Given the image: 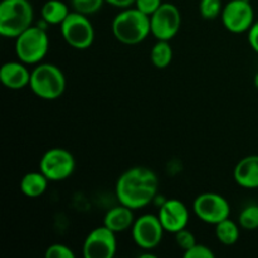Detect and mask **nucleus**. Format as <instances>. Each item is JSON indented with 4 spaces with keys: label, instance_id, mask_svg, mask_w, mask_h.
I'll return each mask as SVG.
<instances>
[{
    "label": "nucleus",
    "instance_id": "nucleus-1",
    "mask_svg": "<svg viewBox=\"0 0 258 258\" xmlns=\"http://www.w3.org/2000/svg\"><path fill=\"white\" fill-rule=\"evenodd\" d=\"M159 189L158 175L146 166H134L123 171L116 181V198L128 208L140 209L155 199Z\"/></svg>",
    "mask_w": 258,
    "mask_h": 258
},
{
    "label": "nucleus",
    "instance_id": "nucleus-2",
    "mask_svg": "<svg viewBox=\"0 0 258 258\" xmlns=\"http://www.w3.org/2000/svg\"><path fill=\"white\" fill-rule=\"evenodd\" d=\"M112 33L122 44L135 45L151 34L150 17L138 8H125L112 20Z\"/></svg>",
    "mask_w": 258,
    "mask_h": 258
},
{
    "label": "nucleus",
    "instance_id": "nucleus-3",
    "mask_svg": "<svg viewBox=\"0 0 258 258\" xmlns=\"http://www.w3.org/2000/svg\"><path fill=\"white\" fill-rule=\"evenodd\" d=\"M34 10L29 0H2L0 3V34L17 38L33 25Z\"/></svg>",
    "mask_w": 258,
    "mask_h": 258
},
{
    "label": "nucleus",
    "instance_id": "nucleus-4",
    "mask_svg": "<svg viewBox=\"0 0 258 258\" xmlns=\"http://www.w3.org/2000/svg\"><path fill=\"white\" fill-rule=\"evenodd\" d=\"M66 85L64 73L52 63H38L30 73V90L42 100L59 98L64 93Z\"/></svg>",
    "mask_w": 258,
    "mask_h": 258
},
{
    "label": "nucleus",
    "instance_id": "nucleus-5",
    "mask_svg": "<svg viewBox=\"0 0 258 258\" xmlns=\"http://www.w3.org/2000/svg\"><path fill=\"white\" fill-rule=\"evenodd\" d=\"M49 49V38L45 28L32 25L15 38V54L25 64H38Z\"/></svg>",
    "mask_w": 258,
    "mask_h": 258
},
{
    "label": "nucleus",
    "instance_id": "nucleus-6",
    "mask_svg": "<svg viewBox=\"0 0 258 258\" xmlns=\"http://www.w3.org/2000/svg\"><path fill=\"white\" fill-rule=\"evenodd\" d=\"M60 33L66 43L78 50L88 49L95 42V28L91 20L75 10L60 24Z\"/></svg>",
    "mask_w": 258,
    "mask_h": 258
},
{
    "label": "nucleus",
    "instance_id": "nucleus-7",
    "mask_svg": "<svg viewBox=\"0 0 258 258\" xmlns=\"http://www.w3.org/2000/svg\"><path fill=\"white\" fill-rule=\"evenodd\" d=\"M76 169L75 156L63 148L45 151L39 161V170L49 181H62L70 178Z\"/></svg>",
    "mask_w": 258,
    "mask_h": 258
},
{
    "label": "nucleus",
    "instance_id": "nucleus-8",
    "mask_svg": "<svg viewBox=\"0 0 258 258\" xmlns=\"http://www.w3.org/2000/svg\"><path fill=\"white\" fill-rule=\"evenodd\" d=\"M193 212L197 218L207 224H218L229 218L231 207L223 196L217 193L199 194L193 203Z\"/></svg>",
    "mask_w": 258,
    "mask_h": 258
},
{
    "label": "nucleus",
    "instance_id": "nucleus-9",
    "mask_svg": "<svg viewBox=\"0 0 258 258\" xmlns=\"http://www.w3.org/2000/svg\"><path fill=\"white\" fill-rule=\"evenodd\" d=\"M151 34L156 40L170 42L181 27V14L178 7L171 3H163L150 17Z\"/></svg>",
    "mask_w": 258,
    "mask_h": 258
},
{
    "label": "nucleus",
    "instance_id": "nucleus-10",
    "mask_svg": "<svg viewBox=\"0 0 258 258\" xmlns=\"http://www.w3.org/2000/svg\"><path fill=\"white\" fill-rule=\"evenodd\" d=\"M165 229L160 219L154 214H143L135 219L131 227L134 242L139 248L145 251H151L160 244Z\"/></svg>",
    "mask_w": 258,
    "mask_h": 258
},
{
    "label": "nucleus",
    "instance_id": "nucleus-11",
    "mask_svg": "<svg viewBox=\"0 0 258 258\" xmlns=\"http://www.w3.org/2000/svg\"><path fill=\"white\" fill-rule=\"evenodd\" d=\"M222 23L231 33L248 32L254 23V10L249 0H231L222 10Z\"/></svg>",
    "mask_w": 258,
    "mask_h": 258
},
{
    "label": "nucleus",
    "instance_id": "nucleus-12",
    "mask_svg": "<svg viewBox=\"0 0 258 258\" xmlns=\"http://www.w3.org/2000/svg\"><path fill=\"white\" fill-rule=\"evenodd\" d=\"M117 251L116 233L103 224L96 227L83 242V256L86 258H112Z\"/></svg>",
    "mask_w": 258,
    "mask_h": 258
},
{
    "label": "nucleus",
    "instance_id": "nucleus-13",
    "mask_svg": "<svg viewBox=\"0 0 258 258\" xmlns=\"http://www.w3.org/2000/svg\"><path fill=\"white\" fill-rule=\"evenodd\" d=\"M158 217L165 232L175 234L188 226L189 209L179 199H168L161 204Z\"/></svg>",
    "mask_w": 258,
    "mask_h": 258
},
{
    "label": "nucleus",
    "instance_id": "nucleus-14",
    "mask_svg": "<svg viewBox=\"0 0 258 258\" xmlns=\"http://www.w3.org/2000/svg\"><path fill=\"white\" fill-rule=\"evenodd\" d=\"M30 73L27 68V64L20 60H12L7 62L0 68V81L3 85L9 90H22L29 86Z\"/></svg>",
    "mask_w": 258,
    "mask_h": 258
},
{
    "label": "nucleus",
    "instance_id": "nucleus-15",
    "mask_svg": "<svg viewBox=\"0 0 258 258\" xmlns=\"http://www.w3.org/2000/svg\"><path fill=\"white\" fill-rule=\"evenodd\" d=\"M234 180L244 189L258 188V155H249L238 161L233 171Z\"/></svg>",
    "mask_w": 258,
    "mask_h": 258
},
{
    "label": "nucleus",
    "instance_id": "nucleus-16",
    "mask_svg": "<svg viewBox=\"0 0 258 258\" xmlns=\"http://www.w3.org/2000/svg\"><path fill=\"white\" fill-rule=\"evenodd\" d=\"M135 222V216H134V209L118 204V206L111 208L103 218V224L115 233L125 232L133 227Z\"/></svg>",
    "mask_w": 258,
    "mask_h": 258
},
{
    "label": "nucleus",
    "instance_id": "nucleus-17",
    "mask_svg": "<svg viewBox=\"0 0 258 258\" xmlns=\"http://www.w3.org/2000/svg\"><path fill=\"white\" fill-rule=\"evenodd\" d=\"M49 180L45 178L42 171H30L20 180V191L28 198H38L47 190Z\"/></svg>",
    "mask_w": 258,
    "mask_h": 258
},
{
    "label": "nucleus",
    "instance_id": "nucleus-18",
    "mask_svg": "<svg viewBox=\"0 0 258 258\" xmlns=\"http://www.w3.org/2000/svg\"><path fill=\"white\" fill-rule=\"evenodd\" d=\"M70 8L60 0H47L42 7V19L47 24L60 25L70 14Z\"/></svg>",
    "mask_w": 258,
    "mask_h": 258
},
{
    "label": "nucleus",
    "instance_id": "nucleus-19",
    "mask_svg": "<svg viewBox=\"0 0 258 258\" xmlns=\"http://www.w3.org/2000/svg\"><path fill=\"white\" fill-rule=\"evenodd\" d=\"M239 228H241L239 224L227 218L216 224V236L224 246H233L239 239Z\"/></svg>",
    "mask_w": 258,
    "mask_h": 258
},
{
    "label": "nucleus",
    "instance_id": "nucleus-20",
    "mask_svg": "<svg viewBox=\"0 0 258 258\" xmlns=\"http://www.w3.org/2000/svg\"><path fill=\"white\" fill-rule=\"evenodd\" d=\"M150 60L156 68L164 70L173 60V48L168 40H158L151 48Z\"/></svg>",
    "mask_w": 258,
    "mask_h": 258
},
{
    "label": "nucleus",
    "instance_id": "nucleus-21",
    "mask_svg": "<svg viewBox=\"0 0 258 258\" xmlns=\"http://www.w3.org/2000/svg\"><path fill=\"white\" fill-rule=\"evenodd\" d=\"M238 224L241 228L246 231H256L258 229V206L252 204V206L246 207L241 212L238 217Z\"/></svg>",
    "mask_w": 258,
    "mask_h": 258
},
{
    "label": "nucleus",
    "instance_id": "nucleus-22",
    "mask_svg": "<svg viewBox=\"0 0 258 258\" xmlns=\"http://www.w3.org/2000/svg\"><path fill=\"white\" fill-rule=\"evenodd\" d=\"M223 7L224 5L222 4V0H201L199 2V13H201L202 18L212 20L221 17Z\"/></svg>",
    "mask_w": 258,
    "mask_h": 258
},
{
    "label": "nucleus",
    "instance_id": "nucleus-23",
    "mask_svg": "<svg viewBox=\"0 0 258 258\" xmlns=\"http://www.w3.org/2000/svg\"><path fill=\"white\" fill-rule=\"evenodd\" d=\"M105 0H71L73 10L85 15L97 13L105 4Z\"/></svg>",
    "mask_w": 258,
    "mask_h": 258
},
{
    "label": "nucleus",
    "instance_id": "nucleus-24",
    "mask_svg": "<svg viewBox=\"0 0 258 258\" xmlns=\"http://www.w3.org/2000/svg\"><path fill=\"white\" fill-rule=\"evenodd\" d=\"M45 258H75L76 254L68 246L63 243H53L45 249Z\"/></svg>",
    "mask_w": 258,
    "mask_h": 258
},
{
    "label": "nucleus",
    "instance_id": "nucleus-25",
    "mask_svg": "<svg viewBox=\"0 0 258 258\" xmlns=\"http://www.w3.org/2000/svg\"><path fill=\"white\" fill-rule=\"evenodd\" d=\"M175 242L178 244V247L180 249H183V252L188 251L189 248L197 244L196 236L191 233L190 231H188L186 228L181 229V231L176 232L175 233Z\"/></svg>",
    "mask_w": 258,
    "mask_h": 258
},
{
    "label": "nucleus",
    "instance_id": "nucleus-26",
    "mask_svg": "<svg viewBox=\"0 0 258 258\" xmlns=\"http://www.w3.org/2000/svg\"><path fill=\"white\" fill-rule=\"evenodd\" d=\"M184 257L185 258H214L216 254L214 252L209 248L208 246H204V244H194L191 248H189L188 251L184 252Z\"/></svg>",
    "mask_w": 258,
    "mask_h": 258
},
{
    "label": "nucleus",
    "instance_id": "nucleus-27",
    "mask_svg": "<svg viewBox=\"0 0 258 258\" xmlns=\"http://www.w3.org/2000/svg\"><path fill=\"white\" fill-rule=\"evenodd\" d=\"M163 0H136L135 2V8H138L140 12L145 13L146 15L151 17L156 10L160 8V5L163 4Z\"/></svg>",
    "mask_w": 258,
    "mask_h": 258
},
{
    "label": "nucleus",
    "instance_id": "nucleus-28",
    "mask_svg": "<svg viewBox=\"0 0 258 258\" xmlns=\"http://www.w3.org/2000/svg\"><path fill=\"white\" fill-rule=\"evenodd\" d=\"M248 43L252 49L258 53V20L253 23L251 29L248 30Z\"/></svg>",
    "mask_w": 258,
    "mask_h": 258
},
{
    "label": "nucleus",
    "instance_id": "nucleus-29",
    "mask_svg": "<svg viewBox=\"0 0 258 258\" xmlns=\"http://www.w3.org/2000/svg\"><path fill=\"white\" fill-rule=\"evenodd\" d=\"M107 4H111L112 7L120 8V9H125V8H130L135 4L136 0H105Z\"/></svg>",
    "mask_w": 258,
    "mask_h": 258
},
{
    "label": "nucleus",
    "instance_id": "nucleus-30",
    "mask_svg": "<svg viewBox=\"0 0 258 258\" xmlns=\"http://www.w3.org/2000/svg\"><path fill=\"white\" fill-rule=\"evenodd\" d=\"M254 86H256V88L258 90V72L256 73V76H254Z\"/></svg>",
    "mask_w": 258,
    "mask_h": 258
}]
</instances>
